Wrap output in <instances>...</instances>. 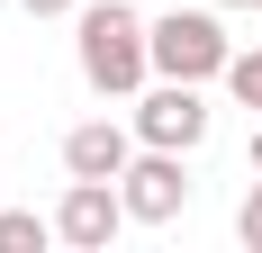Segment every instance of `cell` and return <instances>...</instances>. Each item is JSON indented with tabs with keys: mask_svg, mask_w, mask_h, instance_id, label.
Listing matches in <instances>:
<instances>
[{
	"mask_svg": "<svg viewBox=\"0 0 262 253\" xmlns=\"http://www.w3.org/2000/svg\"><path fill=\"white\" fill-rule=\"evenodd\" d=\"M73 46H81V81L100 100H136L145 73H154V18H136L127 0H81L73 9Z\"/></svg>",
	"mask_w": 262,
	"mask_h": 253,
	"instance_id": "obj_1",
	"label": "cell"
},
{
	"mask_svg": "<svg viewBox=\"0 0 262 253\" xmlns=\"http://www.w3.org/2000/svg\"><path fill=\"white\" fill-rule=\"evenodd\" d=\"M226 64H235V46H226L217 9H163L154 18V73H172V81H226Z\"/></svg>",
	"mask_w": 262,
	"mask_h": 253,
	"instance_id": "obj_2",
	"label": "cell"
},
{
	"mask_svg": "<svg viewBox=\"0 0 262 253\" xmlns=\"http://www.w3.org/2000/svg\"><path fill=\"white\" fill-rule=\"evenodd\" d=\"M136 136H145V145H172V154H199L208 145V100H199V81L163 73L154 91H136Z\"/></svg>",
	"mask_w": 262,
	"mask_h": 253,
	"instance_id": "obj_3",
	"label": "cell"
},
{
	"mask_svg": "<svg viewBox=\"0 0 262 253\" xmlns=\"http://www.w3.org/2000/svg\"><path fill=\"white\" fill-rule=\"evenodd\" d=\"M118 190H127V217H136V226H172V217L190 208V172H181L172 145H136V163L118 172Z\"/></svg>",
	"mask_w": 262,
	"mask_h": 253,
	"instance_id": "obj_4",
	"label": "cell"
},
{
	"mask_svg": "<svg viewBox=\"0 0 262 253\" xmlns=\"http://www.w3.org/2000/svg\"><path fill=\"white\" fill-rule=\"evenodd\" d=\"M118 226H136L118 181H73V190L54 199V235H63L73 253H108V244H118Z\"/></svg>",
	"mask_w": 262,
	"mask_h": 253,
	"instance_id": "obj_5",
	"label": "cell"
},
{
	"mask_svg": "<svg viewBox=\"0 0 262 253\" xmlns=\"http://www.w3.org/2000/svg\"><path fill=\"white\" fill-rule=\"evenodd\" d=\"M136 145H145L136 126H118V118H81L73 136H63V172H73V181H118V172L136 163Z\"/></svg>",
	"mask_w": 262,
	"mask_h": 253,
	"instance_id": "obj_6",
	"label": "cell"
},
{
	"mask_svg": "<svg viewBox=\"0 0 262 253\" xmlns=\"http://www.w3.org/2000/svg\"><path fill=\"white\" fill-rule=\"evenodd\" d=\"M46 244H63L54 217H36V208H0V253H46Z\"/></svg>",
	"mask_w": 262,
	"mask_h": 253,
	"instance_id": "obj_7",
	"label": "cell"
},
{
	"mask_svg": "<svg viewBox=\"0 0 262 253\" xmlns=\"http://www.w3.org/2000/svg\"><path fill=\"white\" fill-rule=\"evenodd\" d=\"M226 91H235V100H244V109H253V118H262V46L226 64Z\"/></svg>",
	"mask_w": 262,
	"mask_h": 253,
	"instance_id": "obj_8",
	"label": "cell"
},
{
	"mask_svg": "<svg viewBox=\"0 0 262 253\" xmlns=\"http://www.w3.org/2000/svg\"><path fill=\"white\" fill-rule=\"evenodd\" d=\"M235 235H244V253H262V181L235 199Z\"/></svg>",
	"mask_w": 262,
	"mask_h": 253,
	"instance_id": "obj_9",
	"label": "cell"
},
{
	"mask_svg": "<svg viewBox=\"0 0 262 253\" xmlns=\"http://www.w3.org/2000/svg\"><path fill=\"white\" fill-rule=\"evenodd\" d=\"M18 9H27V18H73L81 0H18Z\"/></svg>",
	"mask_w": 262,
	"mask_h": 253,
	"instance_id": "obj_10",
	"label": "cell"
},
{
	"mask_svg": "<svg viewBox=\"0 0 262 253\" xmlns=\"http://www.w3.org/2000/svg\"><path fill=\"white\" fill-rule=\"evenodd\" d=\"M253 172H262V118H253Z\"/></svg>",
	"mask_w": 262,
	"mask_h": 253,
	"instance_id": "obj_11",
	"label": "cell"
},
{
	"mask_svg": "<svg viewBox=\"0 0 262 253\" xmlns=\"http://www.w3.org/2000/svg\"><path fill=\"white\" fill-rule=\"evenodd\" d=\"M217 9H262V0H217Z\"/></svg>",
	"mask_w": 262,
	"mask_h": 253,
	"instance_id": "obj_12",
	"label": "cell"
}]
</instances>
